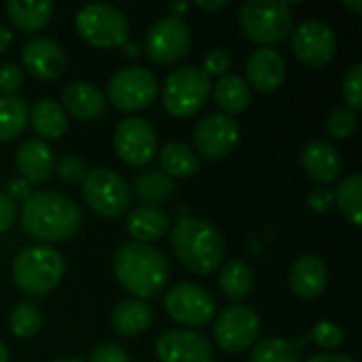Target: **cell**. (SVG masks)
Masks as SVG:
<instances>
[{
  "label": "cell",
  "mask_w": 362,
  "mask_h": 362,
  "mask_svg": "<svg viewBox=\"0 0 362 362\" xmlns=\"http://www.w3.org/2000/svg\"><path fill=\"white\" fill-rule=\"evenodd\" d=\"M195 151L208 159L218 161L225 159L240 142V125L235 119L223 112H210L197 121L193 132Z\"/></svg>",
  "instance_id": "obj_13"
},
{
  "label": "cell",
  "mask_w": 362,
  "mask_h": 362,
  "mask_svg": "<svg viewBox=\"0 0 362 362\" xmlns=\"http://www.w3.org/2000/svg\"><path fill=\"white\" fill-rule=\"evenodd\" d=\"M17 218H19V208H17V204H15L6 193L0 191V233L8 231V229L17 223Z\"/></svg>",
  "instance_id": "obj_43"
},
{
  "label": "cell",
  "mask_w": 362,
  "mask_h": 362,
  "mask_svg": "<svg viewBox=\"0 0 362 362\" xmlns=\"http://www.w3.org/2000/svg\"><path fill=\"white\" fill-rule=\"evenodd\" d=\"M6 195L17 204V202H25L32 195V191H30V185L23 178H11L8 187H6Z\"/></svg>",
  "instance_id": "obj_44"
},
{
  "label": "cell",
  "mask_w": 362,
  "mask_h": 362,
  "mask_svg": "<svg viewBox=\"0 0 362 362\" xmlns=\"http://www.w3.org/2000/svg\"><path fill=\"white\" fill-rule=\"evenodd\" d=\"M246 85H252L261 93L280 89L286 78V62L282 53L272 47H261L252 51L246 62Z\"/></svg>",
  "instance_id": "obj_18"
},
{
  "label": "cell",
  "mask_w": 362,
  "mask_h": 362,
  "mask_svg": "<svg viewBox=\"0 0 362 362\" xmlns=\"http://www.w3.org/2000/svg\"><path fill=\"white\" fill-rule=\"evenodd\" d=\"M112 267L117 282L138 301L159 297L170 282V261L151 244L125 242L115 252Z\"/></svg>",
  "instance_id": "obj_2"
},
{
  "label": "cell",
  "mask_w": 362,
  "mask_h": 362,
  "mask_svg": "<svg viewBox=\"0 0 362 362\" xmlns=\"http://www.w3.org/2000/svg\"><path fill=\"white\" fill-rule=\"evenodd\" d=\"M83 197L91 212L104 218H119L129 208L132 191L119 172L110 168H93L83 180Z\"/></svg>",
  "instance_id": "obj_7"
},
{
  "label": "cell",
  "mask_w": 362,
  "mask_h": 362,
  "mask_svg": "<svg viewBox=\"0 0 362 362\" xmlns=\"http://www.w3.org/2000/svg\"><path fill=\"white\" fill-rule=\"evenodd\" d=\"M19 223L34 242L49 246L72 238L81 229L83 212L78 204L64 193L36 191L23 202Z\"/></svg>",
  "instance_id": "obj_1"
},
{
  "label": "cell",
  "mask_w": 362,
  "mask_h": 362,
  "mask_svg": "<svg viewBox=\"0 0 362 362\" xmlns=\"http://www.w3.org/2000/svg\"><path fill=\"white\" fill-rule=\"evenodd\" d=\"M218 286L227 299L238 303L250 295V291L255 286V272L248 263L233 259L227 265H223L221 276H218Z\"/></svg>",
  "instance_id": "obj_29"
},
{
  "label": "cell",
  "mask_w": 362,
  "mask_h": 362,
  "mask_svg": "<svg viewBox=\"0 0 362 362\" xmlns=\"http://www.w3.org/2000/svg\"><path fill=\"white\" fill-rule=\"evenodd\" d=\"M8 327L17 339H32L42 327V314L32 301H21L11 312Z\"/></svg>",
  "instance_id": "obj_34"
},
{
  "label": "cell",
  "mask_w": 362,
  "mask_h": 362,
  "mask_svg": "<svg viewBox=\"0 0 362 362\" xmlns=\"http://www.w3.org/2000/svg\"><path fill=\"white\" fill-rule=\"evenodd\" d=\"M361 193L362 176L358 172L352 174V176H348L346 180H341L339 187H337V191L333 193L335 206L346 216V221H350L354 227H361Z\"/></svg>",
  "instance_id": "obj_32"
},
{
  "label": "cell",
  "mask_w": 362,
  "mask_h": 362,
  "mask_svg": "<svg viewBox=\"0 0 362 362\" xmlns=\"http://www.w3.org/2000/svg\"><path fill=\"white\" fill-rule=\"evenodd\" d=\"M163 308L174 322L191 331L210 325L216 314L214 297L204 286L193 282H180L168 288L163 297Z\"/></svg>",
  "instance_id": "obj_10"
},
{
  "label": "cell",
  "mask_w": 362,
  "mask_h": 362,
  "mask_svg": "<svg viewBox=\"0 0 362 362\" xmlns=\"http://www.w3.org/2000/svg\"><path fill=\"white\" fill-rule=\"evenodd\" d=\"M189 8H191V4H187V2H172L170 4V13H172L170 17H178L180 19Z\"/></svg>",
  "instance_id": "obj_47"
},
{
  "label": "cell",
  "mask_w": 362,
  "mask_h": 362,
  "mask_svg": "<svg viewBox=\"0 0 362 362\" xmlns=\"http://www.w3.org/2000/svg\"><path fill=\"white\" fill-rule=\"evenodd\" d=\"M159 93V81L153 70L142 66H125L108 81V102L123 112L148 108Z\"/></svg>",
  "instance_id": "obj_9"
},
{
  "label": "cell",
  "mask_w": 362,
  "mask_h": 362,
  "mask_svg": "<svg viewBox=\"0 0 362 362\" xmlns=\"http://www.w3.org/2000/svg\"><path fill=\"white\" fill-rule=\"evenodd\" d=\"M291 34H293L291 40L293 53L301 64L310 68H322L335 57L337 38L329 23L320 19H305Z\"/></svg>",
  "instance_id": "obj_14"
},
{
  "label": "cell",
  "mask_w": 362,
  "mask_h": 362,
  "mask_svg": "<svg viewBox=\"0 0 362 362\" xmlns=\"http://www.w3.org/2000/svg\"><path fill=\"white\" fill-rule=\"evenodd\" d=\"M335 199H333V193L329 187H316L308 193V206L310 210L318 212V214H325L333 208Z\"/></svg>",
  "instance_id": "obj_41"
},
{
  "label": "cell",
  "mask_w": 362,
  "mask_h": 362,
  "mask_svg": "<svg viewBox=\"0 0 362 362\" xmlns=\"http://www.w3.org/2000/svg\"><path fill=\"white\" fill-rule=\"evenodd\" d=\"M17 170L28 185H42L55 170V157L47 142L32 138L17 148Z\"/></svg>",
  "instance_id": "obj_21"
},
{
  "label": "cell",
  "mask_w": 362,
  "mask_h": 362,
  "mask_svg": "<svg viewBox=\"0 0 362 362\" xmlns=\"http://www.w3.org/2000/svg\"><path fill=\"white\" fill-rule=\"evenodd\" d=\"M21 62L25 70L38 81H55L66 70V53L62 45L47 36H34L21 47Z\"/></svg>",
  "instance_id": "obj_17"
},
{
  "label": "cell",
  "mask_w": 362,
  "mask_h": 362,
  "mask_svg": "<svg viewBox=\"0 0 362 362\" xmlns=\"http://www.w3.org/2000/svg\"><path fill=\"white\" fill-rule=\"evenodd\" d=\"M0 362H8V348L0 341Z\"/></svg>",
  "instance_id": "obj_51"
},
{
  "label": "cell",
  "mask_w": 362,
  "mask_h": 362,
  "mask_svg": "<svg viewBox=\"0 0 362 362\" xmlns=\"http://www.w3.org/2000/svg\"><path fill=\"white\" fill-rule=\"evenodd\" d=\"M30 108L19 95H0V142L19 138L28 125Z\"/></svg>",
  "instance_id": "obj_31"
},
{
  "label": "cell",
  "mask_w": 362,
  "mask_h": 362,
  "mask_svg": "<svg viewBox=\"0 0 362 362\" xmlns=\"http://www.w3.org/2000/svg\"><path fill=\"white\" fill-rule=\"evenodd\" d=\"M301 165H303V172L320 185H329L337 180L344 170L339 151L325 140H314L305 144L301 153Z\"/></svg>",
  "instance_id": "obj_20"
},
{
  "label": "cell",
  "mask_w": 362,
  "mask_h": 362,
  "mask_svg": "<svg viewBox=\"0 0 362 362\" xmlns=\"http://www.w3.org/2000/svg\"><path fill=\"white\" fill-rule=\"evenodd\" d=\"M305 362H354L346 354H337V352H322L316 356H310Z\"/></svg>",
  "instance_id": "obj_45"
},
{
  "label": "cell",
  "mask_w": 362,
  "mask_h": 362,
  "mask_svg": "<svg viewBox=\"0 0 362 362\" xmlns=\"http://www.w3.org/2000/svg\"><path fill=\"white\" fill-rule=\"evenodd\" d=\"M64 112L72 115L78 121H93L106 110V95L87 81L70 83L62 93Z\"/></svg>",
  "instance_id": "obj_22"
},
{
  "label": "cell",
  "mask_w": 362,
  "mask_h": 362,
  "mask_svg": "<svg viewBox=\"0 0 362 362\" xmlns=\"http://www.w3.org/2000/svg\"><path fill=\"white\" fill-rule=\"evenodd\" d=\"M53 172H57V176L64 182H68V185H83L89 168H87V163H85L83 157H78V155H66V157H62L57 161V165H55Z\"/></svg>",
  "instance_id": "obj_38"
},
{
  "label": "cell",
  "mask_w": 362,
  "mask_h": 362,
  "mask_svg": "<svg viewBox=\"0 0 362 362\" xmlns=\"http://www.w3.org/2000/svg\"><path fill=\"white\" fill-rule=\"evenodd\" d=\"M11 272L17 291L28 297H47L59 286L66 272V261L59 250L36 244L23 248L15 257Z\"/></svg>",
  "instance_id": "obj_4"
},
{
  "label": "cell",
  "mask_w": 362,
  "mask_h": 362,
  "mask_svg": "<svg viewBox=\"0 0 362 362\" xmlns=\"http://www.w3.org/2000/svg\"><path fill=\"white\" fill-rule=\"evenodd\" d=\"M310 337H312V341H314L316 346H320V348H325V350H335V348H339V346L344 344L346 333H344V329L337 327L335 322H331V320H320V322L314 325Z\"/></svg>",
  "instance_id": "obj_36"
},
{
  "label": "cell",
  "mask_w": 362,
  "mask_h": 362,
  "mask_svg": "<svg viewBox=\"0 0 362 362\" xmlns=\"http://www.w3.org/2000/svg\"><path fill=\"white\" fill-rule=\"evenodd\" d=\"M214 102L223 110V115H238L250 104V87L242 76L225 74L214 85Z\"/></svg>",
  "instance_id": "obj_28"
},
{
  "label": "cell",
  "mask_w": 362,
  "mask_h": 362,
  "mask_svg": "<svg viewBox=\"0 0 362 362\" xmlns=\"http://www.w3.org/2000/svg\"><path fill=\"white\" fill-rule=\"evenodd\" d=\"M53 11H55V4L47 0H40V2L8 0L6 2L8 21L13 23L17 32H23V34H34L42 30L51 21Z\"/></svg>",
  "instance_id": "obj_26"
},
{
  "label": "cell",
  "mask_w": 362,
  "mask_h": 362,
  "mask_svg": "<svg viewBox=\"0 0 362 362\" xmlns=\"http://www.w3.org/2000/svg\"><path fill=\"white\" fill-rule=\"evenodd\" d=\"M248 362H299V350L286 337H267L252 346Z\"/></svg>",
  "instance_id": "obj_33"
},
{
  "label": "cell",
  "mask_w": 362,
  "mask_h": 362,
  "mask_svg": "<svg viewBox=\"0 0 362 362\" xmlns=\"http://www.w3.org/2000/svg\"><path fill=\"white\" fill-rule=\"evenodd\" d=\"M134 195L144 206L165 204L174 195V180L168 174H163L161 170H146L136 178Z\"/></svg>",
  "instance_id": "obj_30"
},
{
  "label": "cell",
  "mask_w": 362,
  "mask_h": 362,
  "mask_svg": "<svg viewBox=\"0 0 362 362\" xmlns=\"http://www.w3.org/2000/svg\"><path fill=\"white\" fill-rule=\"evenodd\" d=\"M153 322V310L146 301L125 299L115 305L110 314V325L117 335L121 337H136L142 335Z\"/></svg>",
  "instance_id": "obj_25"
},
{
  "label": "cell",
  "mask_w": 362,
  "mask_h": 362,
  "mask_svg": "<svg viewBox=\"0 0 362 362\" xmlns=\"http://www.w3.org/2000/svg\"><path fill=\"white\" fill-rule=\"evenodd\" d=\"M76 32L85 42L98 49L121 47L127 40L129 23L127 17L112 4L95 2L87 4L76 13Z\"/></svg>",
  "instance_id": "obj_8"
},
{
  "label": "cell",
  "mask_w": 362,
  "mask_h": 362,
  "mask_svg": "<svg viewBox=\"0 0 362 362\" xmlns=\"http://www.w3.org/2000/svg\"><path fill=\"white\" fill-rule=\"evenodd\" d=\"M191 42H193L191 28L182 19L168 15L148 28L144 36V51L155 64L168 66L182 59L189 53Z\"/></svg>",
  "instance_id": "obj_12"
},
{
  "label": "cell",
  "mask_w": 362,
  "mask_h": 362,
  "mask_svg": "<svg viewBox=\"0 0 362 362\" xmlns=\"http://www.w3.org/2000/svg\"><path fill=\"white\" fill-rule=\"evenodd\" d=\"M238 19L244 36L265 47L282 42L293 32L291 4L280 0H250L242 4Z\"/></svg>",
  "instance_id": "obj_5"
},
{
  "label": "cell",
  "mask_w": 362,
  "mask_h": 362,
  "mask_svg": "<svg viewBox=\"0 0 362 362\" xmlns=\"http://www.w3.org/2000/svg\"><path fill=\"white\" fill-rule=\"evenodd\" d=\"M170 244L185 269L208 276L223 263L225 242L221 231L202 216H185L170 231Z\"/></svg>",
  "instance_id": "obj_3"
},
{
  "label": "cell",
  "mask_w": 362,
  "mask_h": 362,
  "mask_svg": "<svg viewBox=\"0 0 362 362\" xmlns=\"http://www.w3.org/2000/svg\"><path fill=\"white\" fill-rule=\"evenodd\" d=\"M121 49H123V55H127V57H136V55L140 53L138 45H136V42H132V40H125V42L121 45Z\"/></svg>",
  "instance_id": "obj_49"
},
{
  "label": "cell",
  "mask_w": 362,
  "mask_h": 362,
  "mask_svg": "<svg viewBox=\"0 0 362 362\" xmlns=\"http://www.w3.org/2000/svg\"><path fill=\"white\" fill-rule=\"evenodd\" d=\"M341 93L346 98V104L352 112L362 108V64H354L341 83Z\"/></svg>",
  "instance_id": "obj_37"
},
{
  "label": "cell",
  "mask_w": 362,
  "mask_h": 362,
  "mask_svg": "<svg viewBox=\"0 0 362 362\" xmlns=\"http://www.w3.org/2000/svg\"><path fill=\"white\" fill-rule=\"evenodd\" d=\"M11 40H13V32H11L6 25H2V23H0V53L11 45Z\"/></svg>",
  "instance_id": "obj_48"
},
{
  "label": "cell",
  "mask_w": 362,
  "mask_h": 362,
  "mask_svg": "<svg viewBox=\"0 0 362 362\" xmlns=\"http://www.w3.org/2000/svg\"><path fill=\"white\" fill-rule=\"evenodd\" d=\"M327 132L335 140H346L356 132V112L350 108H335L327 117Z\"/></svg>",
  "instance_id": "obj_35"
},
{
  "label": "cell",
  "mask_w": 362,
  "mask_h": 362,
  "mask_svg": "<svg viewBox=\"0 0 362 362\" xmlns=\"http://www.w3.org/2000/svg\"><path fill=\"white\" fill-rule=\"evenodd\" d=\"M229 66H231V55H229V51L227 49H212L208 55H206V59H204V72H206V76H225L227 74V70H229Z\"/></svg>",
  "instance_id": "obj_40"
},
{
  "label": "cell",
  "mask_w": 362,
  "mask_h": 362,
  "mask_svg": "<svg viewBox=\"0 0 362 362\" xmlns=\"http://www.w3.org/2000/svg\"><path fill=\"white\" fill-rule=\"evenodd\" d=\"M159 163L161 172L170 178H191L202 170L197 153L185 142H168L159 151Z\"/></svg>",
  "instance_id": "obj_27"
},
{
  "label": "cell",
  "mask_w": 362,
  "mask_h": 362,
  "mask_svg": "<svg viewBox=\"0 0 362 362\" xmlns=\"http://www.w3.org/2000/svg\"><path fill=\"white\" fill-rule=\"evenodd\" d=\"M291 288L299 299H318L329 284L327 263L318 255H303L295 261L291 269Z\"/></svg>",
  "instance_id": "obj_19"
},
{
  "label": "cell",
  "mask_w": 362,
  "mask_h": 362,
  "mask_svg": "<svg viewBox=\"0 0 362 362\" xmlns=\"http://www.w3.org/2000/svg\"><path fill=\"white\" fill-rule=\"evenodd\" d=\"M195 6H197V8H202V11L212 13V11H221V8H225V6H227V0H221V2H195Z\"/></svg>",
  "instance_id": "obj_46"
},
{
  "label": "cell",
  "mask_w": 362,
  "mask_h": 362,
  "mask_svg": "<svg viewBox=\"0 0 362 362\" xmlns=\"http://www.w3.org/2000/svg\"><path fill=\"white\" fill-rule=\"evenodd\" d=\"M261 333L259 314L242 303L227 305L214 322V339L223 352L240 354L252 348Z\"/></svg>",
  "instance_id": "obj_11"
},
{
  "label": "cell",
  "mask_w": 362,
  "mask_h": 362,
  "mask_svg": "<svg viewBox=\"0 0 362 362\" xmlns=\"http://www.w3.org/2000/svg\"><path fill=\"white\" fill-rule=\"evenodd\" d=\"M344 4H346L348 8H352L354 13H361V11H362V2H361V0H356V2H344Z\"/></svg>",
  "instance_id": "obj_50"
},
{
  "label": "cell",
  "mask_w": 362,
  "mask_h": 362,
  "mask_svg": "<svg viewBox=\"0 0 362 362\" xmlns=\"http://www.w3.org/2000/svg\"><path fill=\"white\" fill-rule=\"evenodd\" d=\"M23 85V72L17 64L6 62L0 66V93L2 95H15Z\"/></svg>",
  "instance_id": "obj_39"
},
{
  "label": "cell",
  "mask_w": 362,
  "mask_h": 362,
  "mask_svg": "<svg viewBox=\"0 0 362 362\" xmlns=\"http://www.w3.org/2000/svg\"><path fill=\"white\" fill-rule=\"evenodd\" d=\"M127 231L134 238V242L148 244L161 240L170 231V216L159 206H136L127 214Z\"/></svg>",
  "instance_id": "obj_23"
},
{
  "label": "cell",
  "mask_w": 362,
  "mask_h": 362,
  "mask_svg": "<svg viewBox=\"0 0 362 362\" xmlns=\"http://www.w3.org/2000/svg\"><path fill=\"white\" fill-rule=\"evenodd\" d=\"M208 95L210 76L195 66H182L170 72L161 89L163 108L176 119L193 117L206 104Z\"/></svg>",
  "instance_id": "obj_6"
},
{
  "label": "cell",
  "mask_w": 362,
  "mask_h": 362,
  "mask_svg": "<svg viewBox=\"0 0 362 362\" xmlns=\"http://www.w3.org/2000/svg\"><path fill=\"white\" fill-rule=\"evenodd\" d=\"M89 362H129L127 352L121 346L115 344H102L91 352Z\"/></svg>",
  "instance_id": "obj_42"
},
{
  "label": "cell",
  "mask_w": 362,
  "mask_h": 362,
  "mask_svg": "<svg viewBox=\"0 0 362 362\" xmlns=\"http://www.w3.org/2000/svg\"><path fill=\"white\" fill-rule=\"evenodd\" d=\"M155 354L159 362H212L210 341L191 329H174L157 339Z\"/></svg>",
  "instance_id": "obj_16"
},
{
  "label": "cell",
  "mask_w": 362,
  "mask_h": 362,
  "mask_svg": "<svg viewBox=\"0 0 362 362\" xmlns=\"http://www.w3.org/2000/svg\"><path fill=\"white\" fill-rule=\"evenodd\" d=\"M115 151L119 159L132 168H142L157 155V134L153 125L140 117L123 119L115 132Z\"/></svg>",
  "instance_id": "obj_15"
},
{
  "label": "cell",
  "mask_w": 362,
  "mask_h": 362,
  "mask_svg": "<svg viewBox=\"0 0 362 362\" xmlns=\"http://www.w3.org/2000/svg\"><path fill=\"white\" fill-rule=\"evenodd\" d=\"M38 136V140H59L68 132V115L64 108L51 100V98H40L34 102L28 119Z\"/></svg>",
  "instance_id": "obj_24"
},
{
  "label": "cell",
  "mask_w": 362,
  "mask_h": 362,
  "mask_svg": "<svg viewBox=\"0 0 362 362\" xmlns=\"http://www.w3.org/2000/svg\"><path fill=\"white\" fill-rule=\"evenodd\" d=\"M53 362H83V361H78V358H59V361H53Z\"/></svg>",
  "instance_id": "obj_52"
}]
</instances>
